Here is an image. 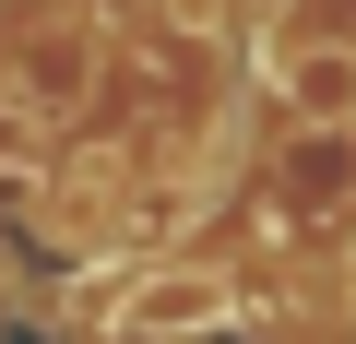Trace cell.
I'll list each match as a JSON object with an SVG mask.
<instances>
[{"instance_id":"4","label":"cell","mask_w":356,"mask_h":344,"mask_svg":"<svg viewBox=\"0 0 356 344\" xmlns=\"http://www.w3.org/2000/svg\"><path fill=\"white\" fill-rule=\"evenodd\" d=\"M309 13H321V24H332V36H356V0H309Z\"/></svg>"},{"instance_id":"1","label":"cell","mask_w":356,"mask_h":344,"mask_svg":"<svg viewBox=\"0 0 356 344\" xmlns=\"http://www.w3.org/2000/svg\"><path fill=\"white\" fill-rule=\"evenodd\" d=\"M261 83H273V107H297L309 131H344V119H356V36H332L309 0H297V13L261 24Z\"/></svg>"},{"instance_id":"3","label":"cell","mask_w":356,"mask_h":344,"mask_svg":"<svg viewBox=\"0 0 356 344\" xmlns=\"http://www.w3.org/2000/svg\"><path fill=\"white\" fill-rule=\"evenodd\" d=\"M83 83H95L83 72V36L72 24H36L24 36V72H13V107L24 119H60V107H83Z\"/></svg>"},{"instance_id":"2","label":"cell","mask_w":356,"mask_h":344,"mask_svg":"<svg viewBox=\"0 0 356 344\" xmlns=\"http://www.w3.org/2000/svg\"><path fill=\"white\" fill-rule=\"evenodd\" d=\"M214 320H226V285H214L202 261H178V273H143V285L119 297V320H107V332L166 344V332H214Z\"/></svg>"}]
</instances>
